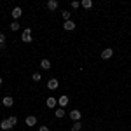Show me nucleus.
Here are the masks:
<instances>
[{
  "label": "nucleus",
  "instance_id": "4be33fe9",
  "mask_svg": "<svg viewBox=\"0 0 131 131\" xmlns=\"http://www.w3.org/2000/svg\"><path fill=\"white\" fill-rule=\"evenodd\" d=\"M2 44H5V35H4V33H0V46H2Z\"/></svg>",
  "mask_w": 131,
  "mask_h": 131
},
{
  "label": "nucleus",
  "instance_id": "1a4fd4ad",
  "mask_svg": "<svg viewBox=\"0 0 131 131\" xmlns=\"http://www.w3.org/2000/svg\"><path fill=\"white\" fill-rule=\"evenodd\" d=\"M2 103H4V107H12V105H14V100H12L10 96H4V98H2Z\"/></svg>",
  "mask_w": 131,
  "mask_h": 131
},
{
  "label": "nucleus",
  "instance_id": "6ab92c4d",
  "mask_svg": "<svg viewBox=\"0 0 131 131\" xmlns=\"http://www.w3.org/2000/svg\"><path fill=\"white\" fill-rule=\"evenodd\" d=\"M40 79H42V75L39 73V72H35V73H33V81H35V82H39Z\"/></svg>",
  "mask_w": 131,
  "mask_h": 131
},
{
  "label": "nucleus",
  "instance_id": "39448f33",
  "mask_svg": "<svg viewBox=\"0 0 131 131\" xmlns=\"http://www.w3.org/2000/svg\"><path fill=\"white\" fill-rule=\"evenodd\" d=\"M68 101H70V98H68L67 94H63V96H60V98H58V105L63 108V107H67V105H68Z\"/></svg>",
  "mask_w": 131,
  "mask_h": 131
},
{
  "label": "nucleus",
  "instance_id": "423d86ee",
  "mask_svg": "<svg viewBox=\"0 0 131 131\" xmlns=\"http://www.w3.org/2000/svg\"><path fill=\"white\" fill-rule=\"evenodd\" d=\"M0 128H2L4 131H9V129H12L14 126L10 124V121H9V119H4V121L0 122Z\"/></svg>",
  "mask_w": 131,
  "mask_h": 131
},
{
  "label": "nucleus",
  "instance_id": "7ed1b4c3",
  "mask_svg": "<svg viewBox=\"0 0 131 131\" xmlns=\"http://www.w3.org/2000/svg\"><path fill=\"white\" fill-rule=\"evenodd\" d=\"M68 115H70V119L73 122H77V121H81V112L77 110V108H73V110L70 112V114H68Z\"/></svg>",
  "mask_w": 131,
  "mask_h": 131
},
{
  "label": "nucleus",
  "instance_id": "f8f14e48",
  "mask_svg": "<svg viewBox=\"0 0 131 131\" xmlns=\"http://www.w3.org/2000/svg\"><path fill=\"white\" fill-rule=\"evenodd\" d=\"M56 105H58V100L56 98H47V107L49 108H54Z\"/></svg>",
  "mask_w": 131,
  "mask_h": 131
},
{
  "label": "nucleus",
  "instance_id": "2eb2a0df",
  "mask_svg": "<svg viewBox=\"0 0 131 131\" xmlns=\"http://www.w3.org/2000/svg\"><path fill=\"white\" fill-rule=\"evenodd\" d=\"M40 67L44 68V70H49V68H51V61L49 60H42L40 61Z\"/></svg>",
  "mask_w": 131,
  "mask_h": 131
},
{
  "label": "nucleus",
  "instance_id": "5701e85b",
  "mask_svg": "<svg viewBox=\"0 0 131 131\" xmlns=\"http://www.w3.org/2000/svg\"><path fill=\"white\" fill-rule=\"evenodd\" d=\"M39 131H49V128H47V126H40V128H39Z\"/></svg>",
  "mask_w": 131,
  "mask_h": 131
},
{
  "label": "nucleus",
  "instance_id": "412c9836",
  "mask_svg": "<svg viewBox=\"0 0 131 131\" xmlns=\"http://www.w3.org/2000/svg\"><path fill=\"white\" fill-rule=\"evenodd\" d=\"M70 5H72V9H77V7L81 5V2H77V0H73V2H72Z\"/></svg>",
  "mask_w": 131,
  "mask_h": 131
},
{
  "label": "nucleus",
  "instance_id": "f257e3e1",
  "mask_svg": "<svg viewBox=\"0 0 131 131\" xmlns=\"http://www.w3.org/2000/svg\"><path fill=\"white\" fill-rule=\"evenodd\" d=\"M21 39H23V42H31V28H25Z\"/></svg>",
  "mask_w": 131,
  "mask_h": 131
},
{
  "label": "nucleus",
  "instance_id": "9d476101",
  "mask_svg": "<svg viewBox=\"0 0 131 131\" xmlns=\"http://www.w3.org/2000/svg\"><path fill=\"white\" fill-rule=\"evenodd\" d=\"M25 122H26V126H35V124H37V117H35V115H28Z\"/></svg>",
  "mask_w": 131,
  "mask_h": 131
},
{
  "label": "nucleus",
  "instance_id": "0eeeda50",
  "mask_svg": "<svg viewBox=\"0 0 131 131\" xmlns=\"http://www.w3.org/2000/svg\"><path fill=\"white\" fill-rule=\"evenodd\" d=\"M63 28H65V30L67 31H72V30H75V23H73V21H65V23H63Z\"/></svg>",
  "mask_w": 131,
  "mask_h": 131
},
{
  "label": "nucleus",
  "instance_id": "f3484780",
  "mask_svg": "<svg viewBox=\"0 0 131 131\" xmlns=\"http://www.w3.org/2000/svg\"><path fill=\"white\" fill-rule=\"evenodd\" d=\"M61 16H63V19H65V21H70L72 12H70V10H63V12H61Z\"/></svg>",
  "mask_w": 131,
  "mask_h": 131
},
{
  "label": "nucleus",
  "instance_id": "dca6fc26",
  "mask_svg": "<svg viewBox=\"0 0 131 131\" xmlns=\"http://www.w3.org/2000/svg\"><path fill=\"white\" fill-rule=\"evenodd\" d=\"M81 128H82L81 121H77V122H73V124H72V128H70V129H72V131H81Z\"/></svg>",
  "mask_w": 131,
  "mask_h": 131
},
{
  "label": "nucleus",
  "instance_id": "aec40b11",
  "mask_svg": "<svg viewBox=\"0 0 131 131\" xmlns=\"http://www.w3.org/2000/svg\"><path fill=\"white\" fill-rule=\"evenodd\" d=\"M9 121H10V124H12V126H16V124H18V117L10 115V117H9Z\"/></svg>",
  "mask_w": 131,
  "mask_h": 131
},
{
  "label": "nucleus",
  "instance_id": "ddd939ff",
  "mask_svg": "<svg viewBox=\"0 0 131 131\" xmlns=\"http://www.w3.org/2000/svg\"><path fill=\"white\" fill-rule=\"evenodd\" d=\"M65 114H67V112H65V108H61V107L54 110V115H56V117H60V119H61V117H65Z\"/></svg>",
  "mask_w": 131,
  "mask_h": 131
},
{
  "label": "nucleus",
  "instance_id": "4468645a",
  "mask_svg": "<svg viewBox=\"0 0 131 131\" xmlns=\"http://www.w3.org/2000/svg\"><path fill=\"white\" fill-rule=\"evenodd\" d=\"M81 5L84 7V9H91V7H93V0H82Z\"/></svg>",
  "mask_w": 131,
  "mask_h": 131
},
{
  "label": "nucleus",
  "instance_id": "6e6552de",
  "mask_svg": "<svg viewBox=\"0 0 131 131\" xmlns=\"http://www.w3.org/2000/svg\"><path fill=\"white\" fill-rule=\"evenodd\" d=\"M58 84H60V82L56 81V79H49V81H47V88H49V89H58Z\"/></svg>",
  "mask_w": 131,
  "mask_h": 131
},
{
  "label": "nucleus",
  "instance_id": "a211bd4d",
  "mask_svg": "<svg viewBox=\"0 0 131 131\" xmlns=\"http://www.w3.org/2000/svg\"><path fill=\"white\" fill-rule=\"evenodd\" d=\"M10 30L18 31V30H19V23H18V21H12V23H10Z\"/></svg>",
  "mask_w": 131,
  "mask_h": 131
},
{
  "label": "nucleus",
  "instance_id": "20e7f679",
  "mask_svg": "<svg viewBox=\"0 0 131 131\" xmlns=\"http://www.w3.org/2000/svg\"><path fill=\"white\" fill-rule=\"evenodd\" d=\"M10 16H12V18H14V19L18 21L21 18V16H23V9H21V7H14V9H12V14H10Z\"/></svg>",
  "mask_w": 131,
  "mask_h": 131
},
{
  "label": "nucleus",
  "instance_id": "f03ea898",
  "mask_svg": "<svg viewBox=\"0 0 131 131\" xmlns=\"http://www.w3.org/2000/svg\"><path fill=\"white\" fill-rule=\"evenodd\" d=\"M112 56H114V49H110V47L101 51V58H103V60H110Z\"/></svg>",
  "mask_w": 131,
  "mask_h": 131
},
{
  "label": "nucleus",
  "instance_id": "9b49d317",
  "mask_svg": "<svg viewBox=\"0 0 131 131\" xmlns=\"http://www.w3.org/2000/svg\"><path fill=\"white\" fill-rule=\"evenodd\" d=\"M47 9L49 10L58 9V2H56V0H49V2H47Z\"/></svg>",
  "mask_w": 131,
  "mask_h": 131
},
{
  "label": "nucleus",
  "instance_id": "b1692460",
  "mask_svg": "<svg viewBox=\"0 0 131 131\" xmlns=\"http://www.w3.org/2000/svg\"><path fill=\"white\" fill-rule=\"evenodd\" d=\"M0 84H2V77H0Z\"/></svg>",
  "mask_w": 131,
  "mask_h": 131
}]
</instances>
